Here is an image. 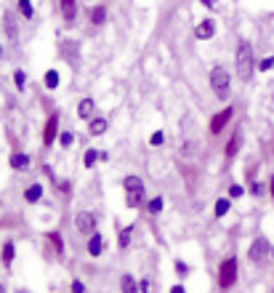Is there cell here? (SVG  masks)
<instances>
[{
	"label": "cell",
	"mask_w": 274,
	"mask_h": 293,
	"mask_svg": "<svg viewBox=\"0 0 274 293\" xmlns=\"http://www.w3.org/2000/svg\"><path fill=\"white\" fill-rule=\"evenodd\" d=\"M14 253H16L14 243H11V240H5L3 251H0V258H3V264H5V267H11V264H14Z\"/></svg>",
	"instance_id": "ac0fdd59"
},
{
	"label": "cell",
	"mask_w": 274,
	"mask_h": 293,
	"mask_svg": "<svg viewBox=\"0 0 274 293\" xmlns=\"http://www.w3.org/2000/svg\"><path fill=\"white\" fill-rule=\"evenodd\" d=\"M3 30H5V37H8L11 43L19 40V27H16V16L11 14V11H5V14H3Z\"/></svg>",
	"instance_id": "ba28073f"
},
{
	"label": "cell",
	"mask_w": 274,
	"mask_h": 293,
	"mask_svg": "<svg viewBox=\"0 0 274 293\" xmlns=\"http://www.w3.org/2000/svg\"><path fill=\"white\" fill-rule=\"evenodd\" d=\"M170 293H186V288H184V285H181V283H176L173 288H170Z\"/></svg>",
	"instance_id": "8d00e7d4"
},
{
	"label": "cell",
	"mask_w": 274,
	"mask_h": 293,
	"mask_svg": "<svg viewBox=\"0 0 274 293\" xmlns=\"http://www.w3.org/2000/svg\"><path fill=\"white\" fill-rule=\"evenodd\" d=\"M96 160H101V152L99 149H88V152H85V157H83V165L85 168H93Z\"/></svg>",
	"instance_id": "cb8c5ba5"
},
{
	"label": "cell",
	"mask_w": 274,
	"mask_h": 293,
	"mask_svg": "<svg viewBox=\"0 0 274 293\" xmlns=\"http://www.w3.org/2000/svg\"><path fill=\"white\" fill-rule=\"evenodd\" d=\"M11 168H14V171H27V168H30V155L16 149L14 155H11Z\"/></svg>",
	"instance_id": "30bf717a"
},
{
	"label": "cell",
	"mask_w": 274,
	"mask_h": 293,
	"mask_svg": "<svg viewBox=\"0 0 274 293\" xmlns=\"http://www.w3.org/2000/svg\"><path fill=\"white\" fill-rule=\"evenodd\" d=\"M130 238H133V227H125L123 232H120V248H128Z\"/></svg>",
	"instance_id": "83f0119b"
},
{
	"label": "cell",
	"mask_w": 274,
	"mask_h": 293,
	"mask_svg": "<svg viewBox=\"0 0 274 293\" xmlns=\"http://www.w3.org/2000/svg\"><path fill=\"white\" fill-rule=\"evenodd\" d=\"M242 195H245V189L239 187V184H232V187H229V197H235V200H237V197H242Z\"/></svg>",
	"instance_id": "1f68e13d"
},
{
	"label": "cell",
	"mask_w": 274,
	"mask_h": 293,
	"mask_svg": "<svg viewBox=\"0 0 274 293\" xmlns=\"http://www.w3.org/2000/svg\"><path fill=\"white\" fill-rule=\"evenodd\" d=\"M48 240H51V245H54V251H56V253L64 251V240H61V235H59V232H51V235H48Z\"/></svg>",
	"instance_id": "484cf974"
},
{
	"label": "cell",
	"mask_w": 274,
	"mask_h": 293,
	"mask_svg": "<svg viewBox=\"0 0 274 293\" xmlns=\"http://www.w3.org/2000/svg\"><path fill=\"white\" fill-rule=\"evenodd\" d=\"M43 80H45V88H48V91H56V88H59V72H56V70H48Z\"/></svg>",
	"instance_id": "ffe728a7"
},
{
	"label": "cell",
	"mask_w": 274,
	"mask_h": 293,
	"mask_svg": "<svg viewBox=\"0 0 274 293\" xmlns=\"http://www.w3.org/2000/svg\"><path fill=\"white\" fill-rule=\"evenodd\" d=\"M75 227L80 235H93L96 232V216L91 211H80L75 216Z\"/></svg>",
	"instance_id": "5b68a950"
},
{
	"label": "cell",
	"mask_w": 274,
	"mask_h": 293,
	"mask_svg": "<svg viewBox=\"0 0 274 293\" xmlns=\"http://www.w3.org/2000/svg\"><path fill=\"white\" fill-rule=\"evenodd\" d=\"M210 88H213V93L219 99H229V72L221 64L210 70Z\"/></svg>",
	"instance_id": "7a4b0ae2"
},
{
	"label": "cell",
	"mask_w": 274,
	"mask_h": 293,
	"mask_svg": "<svg viewBox=\"0 0 274 293\" xmlns=\"http://www.w3.org/2000/svg\"><path fill=\"white\" fill-rule=\"evenodd\" d=\"M272 251V245H269V240L266 238H258V240H253V245H250V251H248V258L253 264H261L266 258V253Z\"/></svg>",
	"instance_id": "277c9868"
},
{
	"label": "cell",
	"mask_w": 274,
	"mask_h": 293,
	"mask_svg": "<svg viewBox=\"0 0 274 293\" xmlns=\"http://www.w3.org/2000/svg\"><path fill=\"white\" fill-rule=\"evenodd\" d=\"M72 293H85V285L80 283V280H75V283H72Z\"/></svg>",
	"instance_id": "d590c367"
},
{
	"label": "cell",
	"mask_w": 274,
	"mask_h": 293,
	"mask_svg": "<svg viewBox=\"0 0 274 293\" xmlns=\"http://www.w3.org/2000/svg\"><path fill=\"white\" fill-rule=\"evenodd\" d=\"M123 187H125V192H133V189H144V184H141L139 176H125Z\"/></svg>",
	"instance_id": "603a6c76"
},
{
	"label": "cell",
	"mask_w": 274,
	"mask_h": 293,
	"mask_svg": "<svg viewBox=\"0 0 274 293\" xmlns=\"http://www.w3.org/2000/svg\"><path fill=\"white\" fill-rule=\"evenodd\" d=\"M19 293H27V291H19Z\"/></svg>",
	"instance_id": "7bdbcfd3"
},
{
	"label": "cell",
	"mask_w": 274,
	"mask_h": 293,
	"mask_svg": "<svg viewBox=\"0 0 274 293\" xmlns=\"http://www.w3.org/2000/svg\"><path fill=\"white\" fill-rule=\"evenodd\" d=\"M59 5H61L64 19L67 21H75V16H77V0H59Z\"/></svg>",
	"instance_id": "8fae6325"
},
{
	"label": "cell",
	"mask_w": 274,
	"mask_h": 293,
	"mask_svg": "<svg viewBox=\"0 0 274 293\" xmlns=\"http://www.w3.org/2000/svg\"><path fill=\"white\" fill-rule=\"evenodd\" d=\"M253 48H250L248 40H239L237 46V54H235V70L239 75V80H250V75H253Z\"/></svg>",
	"instance_id": "6da1fadb"
},
{
	"label": "cell",
	"mask_w": 274,
	"mask_h": 293,
	"mask_svg": "<svg viewBox=\"0 0 274 293\" xmlns=\"http://www.w3.org/2000/svg\"><path fill=\"white\" fill-rule=\"evenodd\" d=\"M200 3H202L205 8H216V3H219V0H200Z\"/></svg>",
	"instance_id": "74e56055"
},
{
	"label": "cell",
	"mask_w": 274,
	"mask_h": 293,
	"mask_svg": "<svg viewBox=\"0 0 274 293\" xmlns=\"http://www.w3.org/2000/svg\"><path fill=\"white\" fill-rule=\"evenodd\" d=\"M0 56H3V46H0Z\"/></svg>",
	"instance_id": "b9f144b4"
},
{
	"label": "cell",
	"mask_w": 274,
	"mask_h": 293,
	"mask_svg": "<svg viewBox=\"0 0 274 293\" xmlns=\"http://www.w3.org/2000/svg\"><path fill=\"white\" fill-rule=\"evenodd\" d=\"M176 272H179V275H186V272H189V267H186L184 261H176Z\"/></svg>",
	"instance_id": "e575fe53"
},
{
	"label": "cell",
	"mask_w": 274,
	"mask_h": 293,
	"mask_svg": "<svg viewBox=\"0 0 274 293\" xmlns=\"http://www.w3.org/2000/svg\"><path fill=\"white\" fill-rule=\"evenodd\" d=\"M104 21H107V5H93V11H91V24L101 27Z\"/></svg>",
	"instance_id": "5bb4252c"
},
{
	"label": "cell",
	"mask_w": 274,
	"mask_h": 293,
	"mask_svg": "<svg viewBox=\"0 0 274 293\" xmlns=\"http://www.w3.org/2000/svg\"><path fill=\"white\" fill-rule=\"evenodd\" d=\"M14 83H16V88H19V91H24V86H27L24 70H16V72H14Z\"/></svg>",
	"instance_id": "f546056e"
},
{
	"label": "cell",
	"mask_w": 274,
	"mask_h": 293,
	"mask_svg": "<svg viewBox=\"0 0 274 293\" xmlns=\"http://www.w3.org/2000/svg\"><path fill=\"white\" fill-rule=\"evenodd\" d=\"M163 142H165L163 131H155V133H152V136H149V144H152V146H160V144H163Z\"/></svg>",
	"instance_id": "4dcf8cb0"
},
{
	"label": "cell",
	"mask_w": 274,
	"mask_h": 293,
	"mask_svg": "<svg viewBox=\"0 0 274 293\" xmlns=\"http://www.w3.org/2000/svg\"><path fill=\"white\" fill-rule=\"evenodd\" d=\"M16 5H19V14L24 16V19H32V16H35V8H32L30 0H16Z\"/></svg>",
	"instance_id": "7402d4cb"
},
{
	"label": "cell",
	"mask_w": 274,
	"mask_h": 293,
	"mask_svg": "<svg viewBox=\"0 0 274 293\" xmlns=\"http://www.w3.org/2000/svg\"><path fill=\"white\" fill-rule=\"evenodd\" d=\"M239 144H242V136H239V131H237V133H232L229 144H226V155L235 157V155H237V149H239Z\"/></svg>",
	"instance_id": "44dd1931"
},
{
	"label": "cell",
	"mask_w": 274,
	"mask_h": 293,
	"mask_svg": "<svg viewBox=\"0 0 274 293\" xmlns=\"http://www.w3.org/2000/svg\"><path fill=\"white\" fill-rule=\"evenodd\" d=\"M261 72H266V70H272V67H274V56H266V59L264 61H261Z\"/></svg>",
	"instance_id": "d6a6232c"
},
{
	"label": "cell",
	"mask_w": 274,
	"mask_h": 293,
	"mask_svg": "<svg viewBox=\"0 0 274 293\" xmlns=\"http://www.w3.org/2000/svg\"><path fill=\"white\" fill-rule=\"evenodd\" d=\"M232 115H235V107H226V110H221L219 115H213V120H210V133L224 131V126L232 120Z\"/></svg>",
	"instance_id": "52a82bcc"
},
{
	"label": "cell",
	"mask_w": 274,
	"mask_h": 293,
	"mask_svg": "<svg viewBox=\"0 0 274 293\" xmlns=\"http://www.w3.org/2000/svg\"><path fill=\"white\" fill-rule=\"evenodd\" d=\"M213 32H216V21H213V19H202V21L197 24L195 35H197V40H210V37H213Z\"/></svg>",
	"instance_id": "9c48e42d"
},
{
	"label": "cell",
	"mask_w": 274,
	"mask_h": 293,
	"mask_svg": "<svg viewBox=\"0 0 274 293\" xmlns=\"http://www.w3.org/2000/svg\"><path fill=\"white\" fill-rule=\"evenodd\" d=\"M261 192H264V187H261L258 182H253L250 184V195H256V197H261Z\"/></svg>",
	"instance_id": "836d02e7"
},
{
	"label": "cell",
	"mask_w": 274,
	"mask_h": 293,
	"mask_svg": "<svg viewBox=\"0 0 274 293\" xmlns=\"http://www.w3.org/2000/svg\"><path fill=\"white\" fill-rule=\"evenodd\" d=\"M144 202V189H133V192L125 195V205L128 208H139Z\"/></svg>",
	"instance_id": "2e32d148"
},
{
	"label": "cell",
	"mask_w": 274,
	"mask_h": 293,
	"mask_svg": "<svg viewBox=\"0 0 274 293\" xmlns=\"http://www.w3.org/2000/svg\"><path fill=\"white\" fill-rule=\"evenodd\" d=\"M59 142H61V146H64V149H70V146L75 144V133H72V131H61Z\"/></svg>",
	"instance_id": "f1b7e54d"
},
{
	"label": "cell",
	"mask_w": 274,
	"mask_h": 293,
	"mask_svg": "<svg viewBox=\"0 0 274 293\" xmlns=\"http://www.w3.org/2000/svg\"><path fill=\"white\" fill-rule=\"evenodd\" d=\"M235 283H237V258L229 256V258H224L221 267H219V285L226 291V288H232Z\"/></svg>",
	"instance_id": "3957f363"
},
{
	"label": "cell",
	"mask_w": 274,
	"mask_h": 293,
	"mask_svg": "<svg viewBox=\"0 0 274 293\" xmlns=\"http://www.w3.org/2000/svg\"><path fill=\"white\" fill-rule=\"evenodd\" d=\"M56 136H61L59 133V115H51L48 123H45V128H43V144L51 146L56 142Z\"/></svg>",
	"instance_id": "8992f818"
},
{
	"label": "cell",
	"mask_w": 274,
	"mask_h": 293,
	"mask_svg": "<svg viewBox=\"0 0 274 293\" xmlns=\"http://www.w3.org/2000/svg\"><path fill=\"white\" fill-rule=\"evenodd\" d=\"M43 197V187L40 184H32V187H27V192H24V200L30 202V205H35V202Z\"/></svg>",
	"instance_id": "e0dca14e"
},
{
	"label": "cell",
	"mask_w": 274,
	"mask_h": 293,
	"mask_svg": "<svg viewBox=\"0 0 274 293\" xmlns=\"http://www.w3.org/2000/svg\"><path fill=\"white\" fill-rule=\"evenodd\" d=\"M0 293H5V285L3 283H0Z\"/></svg>",
	"instance_id": "60d3db41"
},
{
	"label": "cell",
	"mask_w": 274,
	"mask_h": 293,
	"mask_svg": "<svg viewBox=\"0 0 274 293\" xmlns=\"http://www.w3.org/2000/svg\"><path fill=\"white\" fill-rule=\"evenodd\" d=\"M139 285H141V293H149V280H141Z\"/></svg>",
	"instance_id": "f35d334b"
},
{
	"label": "cell",
	"mask_w": 274,
	"mask_h": 293,
	"mask_svg": "<svg viewBox=\"0 0 274 293\" xmlns=\"http://www.w3.org/2000/svg\"><path fill=\"white\" fill-rule=\"evenodd\" d=\"M93 110H96V104H93V99H83L77 104V115L83 117V120H91V115H93Z\"/></svg>",
	"instance_id": "9a60e30c"
},
{
	"label": "cell",
	"mask_w": 274,
	"mask_h": 293,
	"mask_svg": "<svg viewBox=\"0 0 274 293\" xmlns=\"http://www.w3.org/2000/svg\"><path fill=\"white\" fill-rule=\"evenodd\" d=\"M88 133H91V136H101V133H107V120H104V117H91V120H88Z\"/></svg>",
	"instance_id": "7c38bea8"
},
{
	"label": "cell",
	"mask_w": 274,
	"mask_h": 293,
	"mask_svg": "<svg viewBox=\"0 0 274 293\" xmlns=\"http://www.w3.org/2000/svg\"><path fill=\"white\" fill-rule=\"evenodd\" d=\"M101 251H104V238H101L99 232H93L91 240H88V253L91 256H101Z\"/></svg>",
	"instance_id": "4fadbf2b"
},
{
	"label": "cell",
	"mask_w": 274,
	"mask_h": 293,
	"mask_svg": "<svg viewBox=\"0 0 274 293\" xmlns=\"http://www.w3.org/2000/svg\"><path fill=\"white\" fill-rule=\"evenodd\" d=\"M213 213H216V216H226V213H229V197H221V200L216 202Z\"/></svg>",
	"instance_id": "d4e9b609"
},
{
	"label": "cell",
	"mask_w": 274,
	"mask_h": 293,
	"mask_svg": "<svg viewBox=\"0 0 274 293\" xmlns=\"http://www.w3.org/2000/svg\"><path fill=\"white\" fill-rule=\"evenodd\" d=\"M269 189H272V197H274V176H272V182H269Z\"/></svg>",
	"instance_id": "ab89813d"
},
{
	"label": "cell",
	"mask_w": 274,
	"mask_h": 293,
	"mask_svg": "<svg viewBox=\"0 0 274 293\" xmlns=\"http://www.w3.org/2000/svg\"><path fill=\"white\" fill-rule=\"evenodd\" d=\"M120 288H123V293H139V285L133 283L130 275H123V277H120Z\"/></svg>",
	"instance_id": "d6986e66"
},
{
	"label": "cell",
	"mask_w": 274,
	"mask_h": 293,
	"mask_svg": "<svg viewBox=\"0 0 274 293\" xmlns=\"http://www.w3.org/2000/svg\"><path fill=\"white\" fill-rule=\"evenodd\" d=\"M146 208H149V213H152V216H157V213L163 211V197H152V200L146 202Z\"/></svg>",
	"instance_id": "4316f807"
}]
</instances>
